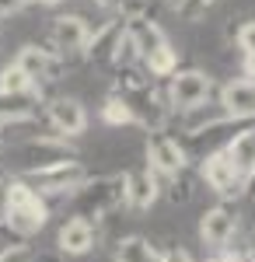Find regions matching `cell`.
Returning <instances> with one entry per match:
<instances>
[{
    "label": "cell",
    "instance_id": "1",
    "mask_svg": "<svg viewBox=\"0 0 255 262\" xmlns=\"http://www.w3.org/2000/svg\"><path fill=\"white\" fill-rule=\"evenodd\" d=\"M46 221H49L46 196H39L25 179H11V206H7L4 227L14 238H32V234H39L46 227Z\"/></svg>",
    "mask_w": 255,
    "mask_h": 262
},
{
    "label": "cell",
    "instance_id": "2",
    "mask_svg": "<svg viewBox=\"0 0 255 262\" xmlns=\"http://www.w3.org/2000/svg\"><path fill=\"white\" fill-rule=\"evenodd\" d=\"M126 203V185H122V175H98V179H88L74 192V217H84V221H101L109 217L112 210H119Z\"/></svg>",
    "mask_w": 255,
    "mask_h": 262
},
{
    "label": "cell",
    "instance_id": "3",
    "mask_svg": "<svg viewBox=\"0 0 255 262\" xmlns=\"http://www.w3.org/2000/svg\"><path fill=\"white\" fill-rule=\"evenodd\" d=\"M77 161L74 147L63 140V137H32L21 147H14V179H28L35 171H46V168H56V164Z\"/></svg>",
    "mask_w": 255,
    "mask_h": 262
},
{
    "label": "cell",
    "instance_id": "4",
    "mask_svg": "<svg viewBox=\"0 0 255 262\" xmlns=\"http://www.w3.org/2000/svg\"><path fill=\"white\" fill-rule=\"evenodd\" d=\"M214 95V81L203 70H175L168 81V108L175 112H196Z\"/></svg>",
    "mask_w": 255,
    "mask_h": 262
},
{
    "label": "cell",
    "instance_id": "5",
    "mask_svg": "<svg viewBox=\"0 0 255 262\" xmlns=\"http://www.w3.org/2000/svg\"><path fill=\"white\" fill-rule=\"evenodd\" d=\"M147 164L154 168L157 179H178L182 171H189V150L172 133L157 129L147 137Z\"/></svg>",
    "mask_w": 255,
    "mask_h": 262
},
{
    "label": "cell",
    "instance_id": "6",
    "mask_svg": "<svg viewBox=\"0 0 255 262\" xmlns=\"http://www.w3.org/2000/svg\"><path fill=\"white\" fill-rule=\"evenodd\" d=\"M88 179L91 175H88V168L80 161H67V164H56V168H46V171H35V175H28L25 182L39 196H74Z\"/></svg>",
    "mask_w": 255,
    "mask_h": 262
},
{
    "label": "cell",
    "instance_id": "7",
    "mask_svg": "<svg viewBox=\"0 0 255 262\" xmlns=\"http://www.w3.org/2000/svg\"><path fill=\"white\" fill-rule=\"evenodd\" d=\"M199 175H203V182L214 189L220 200H231V196H241V192H245V179L238 175L235 161L227 158L224 147H217V150H210V154L203 158Z\"/></svg>",
    "mask_w": 255,
    "mask_h": 262
},
{
    "label": "cell",
    "instance_id": "8",
    "mask_svg": "<svg viewBox=\"0 0 255 262\" xmlns=\"http://www.w3.org/2000/svg\"><path fill=\"white\" fill-rule=\"evenodd\" d=\"M235 234H238V213L227 203H217V206H210L199 217V238L214 252H224L227 245L235 242Z\"/></svg>",
    "mask_w": 255,
    "mask_h": 262
},
{
    "label": "cell",
    "instance_id": "9",
    "mask_svg": "<svg viewBox=\"0 0 255 262\" xmlns=\"http://www.w3.org/2000/svg\"><path fill=\"white\" fill-rule=\"evenodd\" d=\"M14 67H18L32 84H42V81H56L59 70H63V60H59L53 49H42V46H35V42H28V46L18 49Z\"/></svg>",
    "mask_w": 255,
    "mask_h": 262
},
{
    "label": "cell",
    "instance_id": "10",
    "mask_svg": "<svg viewBox=\"0 0 255 262\" xmlns=\"http://www.w3.org/2000/svg\"><path fill=\"white\" fill-rule=\"evenodd\" d=\"M122 185H126V206L130 210H151L161 196V179L154 175L151 164H140V168H130L122 175Z\"/></svg>",
    "mask_w": 255,
    "mask_h": 262
},
{
    "label": "cell",
    "instance_id": "11",
    "mask_svg": "<svg viewBox=\"0 0 255 262\" xmlns=\"http://www.w3.org/2000/svg\"><path fill=\"white\" fill-rule=\"evenodd\" d=\"M220 112L235 122H252L255 119V81L241 77V81H227L220 88Z\"/></svg>",
    "mask_w": 255,
    "mask_h": 262
},
{
    "label": "cell",
    "instance_id": "12",
    "mask_svg": "<svg viewBox=\"0 0 255 262\" xmlns=\"http://www.w3.org/2000/svg\"><path fill=\"white\" fill-rule=\"evenodd\" d=\"M46 116H49V126L63 140H74L88 129V112L77 98H53L46 105Z\"/></svg>",
    "mask_w": 255,
    "mask_h": 262
},
{
    "label": "cell",
    "instance_id": "13",
    "mask_svg": "<svg viewBox=\"0 0 255 262\" xmlns=\"http://www.w3.org/2000/svg\"><path fill=\"white\" fill-rule=\"evenodd\" d=\"M122 28H126V39L137 49L140 60H147L154 49H161V46L168 42L164 32H161V25H157L154 18H147V14H130V18H122Z\"/></svg>",
    "mask_w": 255,
    "mask_h": 262
},
{
    "label": "cell",
    "instance_id": "14",
    "mask_svg": "<svg viewBox=\"0 0 255 262\" xmlns=\"http://www.w3.org/2000/svg\"><path fill=\"white\" fill-rule=\"evenodd\" d=\"M98 242V231H95V224L84 221V217H70V221H63L56 234V245L63 255H88L91 248Z\"/></svg>",
    "mask_w": 255,
    "mask_h": 262
},
{
    "label": "cell",
    "instance_id": "15",
    "mask_svg": "<svg viewBox=\"0 0 255 262\" xmlns=\"http://www.w3.org/2000/svg\"><path fill=\"white\" fill-rule=\"evenodd\" d=\"M122 39H126L122 18L105 21L101 28L91 32V39H88V46H84V53H88V60H95V63H112V56H116V49H119V42H122Z\"/></svg>",
    "mask_w": 255,
    "mask_h": 262
},
{
    "label": "cell",
    "instance_id": "16",
    "mask_svg": "<svg viewBox=\"0 0 255 262\" xmlns=\"http://www.w3.org/2000/svg\"><path fill=\"white\" fill-rule=\"evenodd\" d=\"M35 112H39V91H32V95H4L0 91V129L32 122Z\"/></svg>",
    "mask_w": 255,
    "mask_h": 262
},
{
    "label": "cell",
    "instance_id": "17",
    "mask_svg": "<svg viewBox=\"0 0 255 262\" xmlns=\"http://www.w3.org/2000/svg\"><path fill=\"white\" fill-rule=\"evenodd\" d=\"M91 39V28L80 14H59L53 25V42H56L63 53H80Z\"/></svg>",
    "mask_w": 255,
    "mask_h": 262
},
{
    "label": "cell",
    "instance_id": "18",
    "mask_svg": "<svg viewBox=\"0 0 255 262\" xmlns=\"http://www.w3.org/2000/svg\"><path fill=\"white\" fill-rule=\"evenodd\" d=\"M224 150H227V158L235 161L238 175L248 182V175L255 171V126H252V122H248L241 133H235L231 140L224 143Z\"/></svg>",
    "mask_w": 255,
    "mask_h": 262
},
{
    "label": "cell",
    "instance_id": "19",
    "mask_svg": "<svg viewBox=\"0 0 255 262\" xmlns=\"http://www.w3.org/2000/svg\"><path fill=\"white\" fill-rule=\"evenodd\" d=\"M161 255L164 252L154 242L140 238V234H130L116 245V262H161Z\"/></svg>",
    "mask_w": 255,
    "mask_h": 262
},
{
    "label": "cell",
    "instance_id": "20",
    "mask_svg": "<svg viewBox=\"0 0 255 262\" xmlns=\"http://www.w3.org/2000/svg\"><path fill=\"white\" fill-rule=\"evenodd\" d=\"M143 63H147V74H151V77H172L178 70V49L172 42H164V46L154 49Z\"/></svg>",
    "mask_w": 255,
    "mask_h": 262
},
{
    "label": "cell",
    "instance_id": "21",
    "mask_svg": "<svg viewBox=\"0 0 255 262\" xmlns=\"http://www.w3.org/2000/svg\"><path fill=\"white\" fill-rule=\"evenodd\" d=\"M101 119L109 122V126H130V122H137V116H133L130 101L122 98V95H109L105 105H101Z\"/></svg>",
    "mask_w": 255,
    "mask_h": 262
},
{
    "label": "cell",
    "instance_id": "22",
    "mask_svg": "<svg viewBox=\"0 0 255 262\" xmlns=\"http://www.w3.org/2000/svg\"><path fill=\"white\" fill-rule=\"evenodd\" d=\"M0 91H4V95H32V91H39V84H32L18 67L11 63V67L0 70Z\"/></svg>",
    "mask_w": 255,
    "mask_h": 262
},
{
    "label": "cell",
    "instance_id": "23",
    "mask_svg": "<svg viewBox=\"0 0 255 262\" xmlns=\"http://www.w3.org/2000/svg\"><path fill=\"white\" fill-rule=\"evenodd\" d=\"M217 0H175V11L182 21H199L210 7H214Z\"/></svg>",
    "mask_w": 255,
    "mask_h": 262
},
{
    "label": "cell",
    "instance_id": "24",
    "mask_svg": "<svg viewBox=\"0 0 255 262\" xmlns=\"http://www.w3.org/2000/svg\"><path fill=\"white\" fill-rule=\"evenodd\" d=\"M0 262H35V252L28 245H7L0 248Z\"/></svg>",
    "mask_w": 255,
    "mask_h": 262
},
{
    "label": "cell",
    "instance_id": "25",
    "mask_svg": "<svg viewBox=\"0 0 255 262\" xmlns=\"http://www.w3.org/2000/svg\"><path fill=\"white\" fill-rule=\"evenodd\" d=\"M235 39H238V49H241L245 56H248V53H255V21H245V25L238 28Z\"/></svg>",
    "mask_w": 255,
    "mask_h": 262
},
{
    "label": "cell",
    "instance_id": "26",
    "mask_svg": "<svg viewBox=\"0 0 255 262\" xmlns=\"http://www.w3.org/2000/svg\"><path fill=\"white\" fill-rule=\"evenodd\" d=\"M7 206H11V175H0V224L7 221Z\"/></svg>",
    "mask_w": 255,
    "mask_h": 262
},
{
    "label": "cell",
    "instance_id": "27",
    "mask_svg": "<svg viewBox=\"0 0 255 262\" xmlns=\"http://www.w3.org/2000/svg\"><path fill=\"white\" fill-rule=\"evenodd\" d=\"M161 262H196V259H193L185 248H168V252L161 255Z\"/></svg>",
    "mask_w": 255,
    "mask_h": 262
},
{
    "label": "cell",
    "instance_id": "28",
    "mask_svg": "<svg viewBox=\"0 0 255 262\" xmlns=\"http://www.w3.org/2000/svg\"><path fill=\"white\" fill-rule=\"evenodd\" d=\"M25 4H28V0H0V18H4V14H14V11H21Z\"/></svg>",
    "mask_w": 255,
    "mask_h": 262
},
{
    "label": "cell",
    "instance_id": "29",
    "mask_svg": "<svg viewBox=\"0 0 255 262\" xmlns=\"http://www.w3.org/2000/svg\"><path fill=\"white\" fill-rule=\"evenodd\" d=\"M105 11H122V7H130V0H98Z\"/></svg>",
    "mask_w": 255,
    "mask_h": 262
},
{
    "label": "cell",
    "instance_id": "30",
    "mask_svg": "<svg viewBox=\"0 0 255 262\" xmlns=\"http://www.w3.org/2000/svg\"><path fill=\"white\" fill-rule=\"evenodd\" d=\"M245 200H255V171L248 175V182H245V192H241Z\"/></svg>",
    "mask_w": 255,
    "mask_h": 262
},
{
    "label": "cell",
    "instance_id": "31",
    "mask_svg": "<svg viewBox=\"0 0 255 262\" xmlns=\"http://www.w3.org/2000/svg\"><path fill=\"white\" fill-rule=\"evenodd\" d=\"M245 74H248V81H255V53L245 56Z\"/></svg>",
    "mask_w": 255,
    "mask_h": 262
},
{
    "label": "cell",
    "instance_id": "32",
    "mask_svg": "<svg viewBox=\"0 0 255 262\" xmlns=\"http://www.w3.org/2000/svg\"><path fill=\"white\" fill-rule=\"evenodd\" d=\"M206 262H245V259H238V255H227V252H220V255H214V259H206Z\"/></svg>",
    "mask_w": 255,
    "mask_h": 262
},
{
    "label": "cell",
    "instance_id": "33",
    "mask_svg": "<svg viewBox=\"0 0 255 262\" xmlns=\"http://www.w3.org/2000/svg\"><path fill=\"white\" fill-rule=\"evenodd\" d=\"M245 262H255V234L248 238V248H245Z\"/></svg>",
    "mask_w": 255,
    "mask_h": 262
},
{
    "label": "cell",
    "instance_id": "34",
    "mask_svg": "<svg viewBox=\"0 0 255 262\" xmlns=\"http://www.w3.org/2000/svg\"><path fill=\"white\" fill-rule=\"evenodd\" d=\"M35 4H46V7H53V4H59V0H35Z\"/></svg>",
    "mask_w": 255,
    "mask_h": 262
},
{
    "label": "cell",
    "instance_id": "35",
    "mask_svg": "<svg viewBox=\"0 0 255 262\" xmlns=\"http://www.w3.org/2000/svg\"><path fill=\"white\" fill-rule=\"evenodd\" d=\"M4 150H7V140H4V133H0V154H4Z\"/></svg>",
    "mask_w": 255,
    "mask_h": 262
}]
</instances>
